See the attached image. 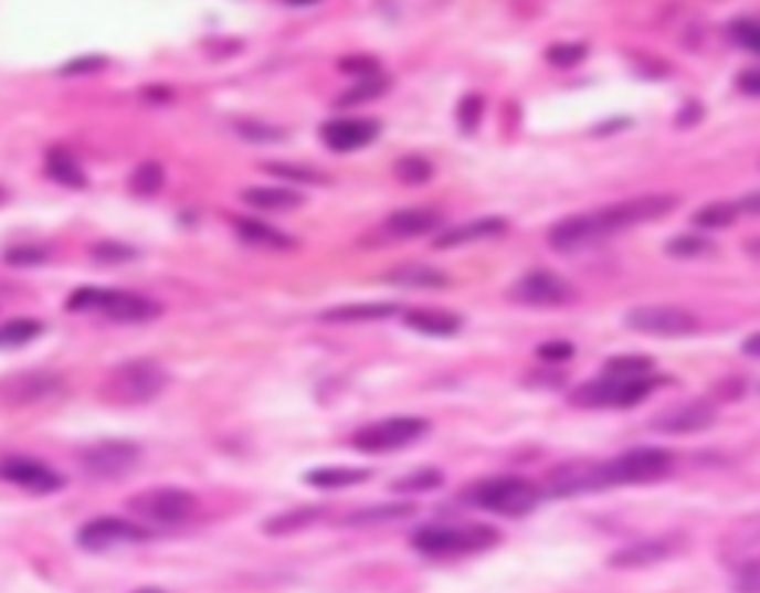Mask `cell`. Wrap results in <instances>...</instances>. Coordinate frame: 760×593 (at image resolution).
I'll list each match as a JSON object with an SVG mask.
<instances>
[{
	"label": "cell",
	"mask_w": 760,
	"mask_h": 593,
	"mask_svg": "<svg viewBox=\"0 0 760 593\" xmlns=\"http://www.w3.org/2000/svg\"><path fill=\"white\" fill-rule=\"evenodd\" d=\"M654 371V359L651 357H612L606 362V377H615V380H642Z\"/></svg>",
	"instance_id": "8d00e7d4"
},
{
	"label": "cell",
	"mask_w": 760,
	"mask_h": 593,
	"mask_svg": "<svg viewBox=\"0 0 760 593\" xmlns=\"http://www.w3.org/2000/svg\"><path fill=\"white\" fill-rule=\"evenodd\" d=\"M401 306L390 300H374V303H342L332 309L321 311L324 324H371V320H387L392 315H399Z\"/></svg>",
	"instance_id": "7402d4cb"
},
{
	"label": "cell",
	"mask_w": 760,
	"mask_h": 593,
	"mask_svg": "<svg viewBox=\"0 0 760 593\" xmlns=\"http://www.w3.org/2000/svg\"><path fill=\"white\" fill-rule=\"evenodd\" d=\"M241 199H244L250 208H256V211H274V214L295 211V208H300L306 202V199L292 188H247L241 190Z\"/></svg>",
	"instance_id": "f546056e"
},
{
	"label": "cell",
	"mask_w": 760,
	"mask_h": 593,
	"mask_svg": "<svg viewBox=\"0 0 760 593\" xmlns=\"http://www.w3.org/2000/svg\"><path fill=\"white\" fill-rule=\"evenodd\" d=\"M440 223H443V218H440V211H434V208H401V211L387 218L383 229L392 237L408 241V237H422L428 232H434V229H440Z\"/></svg>",
	"instance_id": "44dd1931"
},
{
	"label": "cell",
	"mask_w": 760,
	"mask_h": 593,
	"mask_svg": "<svg viewBox=\"0 0 760 593\" xmlns=\"http://www.w3.org/2000/svg\"><path fill=\"white\" fill-rule=\"evenodd\" d=\"M413 513H416V505H408V501H378V505H369V508L348 513L345 526L374 528L387 526V522H401V519H410Z\"/></svg>",
	"instance_id": "83f0119b"
},
{
	"label": "cell",
	"mask_w": 760,
	"mask_h": 593,
	"mask_svg": "<svg viewBox=\"0 0 760 593\" xmlns=\"http://www.w3.org/2000/svg\"><path fill=\"white\" fill-rule=\"evenodd\" d=\"M140 463V445L125 440H102L81 452V469L95 480H119Z\"/></svg>",
	"instance_id": "30bf717a"
},
{
	"label": "cell",
	"mask_w": 760,
	"mask_h": 593,
	"mask_svg": "<svg viewBox=\"0 0 760 593\" xmlns=\"http://www.w3.org/2000/svg\"><path fill=\"white\" fill-rule=\"evenodd\" d=\"M170 386V371L158 359H125L107 374L102 398L119 406L152 404Z\"/></svg>",
	"instance_id": "7a4b0ae2"
},
{
	"label": "cell",
	"mask_w": 760,
	"mask_h": 593,
	"mask_svg": "<svg viewBox=\"0 0 760 593\" xmlns=\"http://www.w3.org/2000/svg\"><path fill=\"white\" fill-rule=\"evenodd\" d=\"M413 549L431 558L475 555L499 543V531L490 526H425L413 534Z\"/></svg>",
	"instance_id": "277c9868"
},
{
	"label": "cell",
	"mask_w": 760,
	"mask_h": 593,
	"mask_svg": "<svg viewBox=\"0 0 760 593\" xmlns=\"http://www.w3.org/2000/svg\"><path fill=\"white\" fill-rule=\"evenodd\" d=\"M728 33H731V39L737 42V45L746 47L749 54H758L760 57V21L758 19L733 21L731 28H728Z\"/></svg>",
	"instance_id": "60d3db41"
},
{
	"label": "cell",
	"mask_w": 760,
	"mask_h": 593,
	"mask_svg": "<svg viewBox=\"0 0 760 593\" xmlns=\"http://www.w3.org/2000/svg\"><path fill=\"white\" fill-rule=\"evenodd\" d=\"M659 380L656 377H642V380H615V377H603V380H591L582 383L570 401L580 406H633L642 404L647 395H654Z\"/></svg>",
	"instance_id": "9c48e42d"
},
{
	"label": "cell",
	"mask_w": 760,
	"mask_h": 593,
	"mask_svg": "<svg viewBox=\"0 0 760 593\" xmlns=\"http://www.w3.org/2000/svg\"><path fill=\"white\" fill-rule=\"evenodd\" d=\"M288 7H313V3H318V0H285Z\"/></svg>",
	"instance_id": "11a10c76"
},
{
	"label": "cell",
	"mask_w": 760,
	"mask_h": 593,
	"mask_svg": "<svg viewBox=\"0 0 760 593\" xmlns=\"http://www.w3.org/2000/svg\"><path fill=\"white\" fill-rule=\"evenodd\" d=\"M0 480H7L12 487H19L33 496H51L66 487V478L57 469H51L48 463L33 460L28 454H10L0 460Z\"/></svg>",
	"instance_id": "4fadbf2b"
},
{
	"label": "cell",
	"mask_w": 760,
	"mask_h": 593,
	"mask_svg": "<svg viewBox=\"0 0 760 593\" xmlns=\"http://www.w3.org/2000/svg\"><path fill=\"white\" fill-rule=\"evenodd\" d=\"M89 255H93V262L98 264H125L131 262V258H137V250L128 244H119V241H98V244L89 250Z\"/></svg>",
	"instance_id": "ab89813d"
},
{
	"label": "cell",
	"mask_w": 760,
	"mask_h": 593,
	"mask_svg": "<svg viewBox=\"0 0 760 593\" xmlns=\"http://www.w3.org/2000/svg\"><path fill=\"white\" fill-rule=\"evenodd\" d=\"M443 487V472L440 469H416L401 475L399 480H392V493H431Z\"/></svg>",
	"instance_id": "f35d334b"
},
{
	"label": "cell",
	"mask_w": 760,
	"mask_h": 593,
	"mask_svg": "<svg viewBox=\"0 0 760 593\" xmlns=\"http://www.w3.org/2000/svg\"><path fill=\"white\" fill-rule=\"evenodd\" d=\"M675 466V457L663 448H633L615 460H606L609 487H636L665 478Z\"/></svg>",
	"instance_id": "ba28073f"
},
{
	"label": "cell",
	"mask_w": 760,
	"mask_h": 593,
	"mask_svg": "<svg viewBox=\"0 0 760 593\" xmlns=\"http://www.w3.org/2000/svg\"><path fill=\"white\" fill-rule=\"evenodd\" d=\"M585 54H589V47L582 45V42H561V45H552L547 47V60H550L552 66H577V63H582L585 60Z\"/></svg>",
	"instance_id": "ee69618b"
},
{
	"label": "cell",
	"mask_w": 760,
	"mask_h": 593,
	"mask_svg": "<svg viewBox=\"0 0 760 593\" xmlns=\"http://www.w3.org/2000/svg\"><path fill=\"white\" fill-rule=\"evenodd\" d=\"M374 475L369 466H318L304 475V480L315 490H348V487H360Z\"/></svg>",
	"instance_id": "cb8c5ba5"
},
{
	"label": "cell",
	"mask_w": 760,
	"mask_h": 593,
	"mask_svg": "<svg viewBox=\"0 0 760 593\" xmlns=\"http://www.w3.org/2000/svg\"><path fill=\"white\" fill-rule=\"evenodd\" d=\"M57 386L60 377L54 374H24L12 380V395H15V401L30 404V401H39V398L48 395V392H54Z\"/></svg>",
	"instance_id": "836d02e7"
},
{
	"label": "cell",
	"mask_w": 760,
	"mask_h": 593,
	"mask_svg": "<svg viewBox=\"0 0 760 593\" xmlns=\"http://www.w3.org/2000/svg\"><path fill=\"white\" fill-rule=\"evenodd\" d=\"M665 250H668L672 255H677V258H693V255L707 253L710 244H707L704 237H675V241H668Z\"/></svg>",
	"instance_id": "7dc6e473"
},
{
	"label": "cell",
	"mask_w": 760,
	"mask_h": 593,
	"mask_svg": "<svg viewBox=\"0 0 760 593\" xmlns=\"http://www.w3.org/2000/svg\"><path fill=\"white\" fill-rule=\"evenodd\" d=\"M547 241H550V250H556V253L561 255H570L600 244L603 237H600L591 214H577V218H568L561 220V223H556V226L550 229V237H547Z\"/></svg>",
	"instance_id": "ac0fdd59"
},
{
	"label": "cell",
	"mask_w": 760,
	"mask_h": 593,
	"mask_svg": "<svg viewBox=\"0 0 760 593\" xmlns=\"http://www.w3.org/2000/svg\"><path fill=\"white\" fill-rule=\"evenodd\" d=\"M395 179L401 184H410V188L425 184V181L434 179V163L422 155H404V158L395 160Z\"/></svg>",
	"instance_id": "e575fe53"
},
{
	"label": "cell",
	"mask_w": 760,
	"mask_h": 593,
	"mask_svg": "<svg viewBox=\"0 0 760 593\" xmlns=\"http://www.w3.org/2000/svg\"><path fill=\"white\" fill-rule=\"evenodd\" d=\"M265 170L276 179L297 181V184H330V176L313 170V167H300V163H285V160H271Z\"/></svg>",
	"instance_id": "74e56055"
},
{
	"label": "cell",
	"mask_w": 760,
	"mask_h": 593,
	"mask_svg": "<svg viewBox=\"0 0 760 593\" xmlns=\"http://www.w3.org/2000/svg\"><path fill=\"white\" fill-rule=\"evenodd\" d=\"M737 208H740V214H754V218H760V190L746 193V197L737 202Z\"/></svg>",
	"instance_id": "f5cc1de1"
},
{
	"label": "cell",
	"mask_w": 760,
	"mask_h": 593,
	"mask_svg": "<svg viewBox=\"0 0 760 593\" xmlns=\"http://www.w3.org/2000/svg\"><path fill=\"white\" fill-rule=\"evenodd\" d=\"M737 86H740V93L760 98V68H749V72H742V75L737 77Z\"/></svg>",
	"instance_id": "816d5d0a"
},
{
	"label": "cell",
	"mask_w": 760,
	"mask_h": 593,
	"mask_svg": "<svg viewBox=\"0 0 760 593\" xmlns=\"http://www.w3.org/2000/svg\"><path fill=\"white\" fill-rule=\"evenodd\" d=\"M324 517H327V510L318 508V505H300V508L283 510V513H276V517L265 519V522H262V531H265V534H274V537L295 534V531L313 528L315 522H321Z\"/></svg>",
	"instance_id": "f1b7e54d"
},
{
	"label": "cell",
	"mask_w": 760,
	"mask_h": 593,
	"mask_svg": "<svg viewBox=\"0 0 760 593\" xmlns=\"http://www.w3.org/2000/svg\"><path fill=\"white\" fill-rule=\"evenodd\" d=\"M541 499L543 490L538 484L526 478H514V475L478 480L466 493V501L473 508H482L487 513H499V517H526V513H532L541 505Z\"/></svg>",
	"instance_id": "3957f363"
},
{
	"label": "cell",
	"mask_w": 760,
	"mask_h": 593,
	"mask_svg": "<svg viewBox=\"0 0 760 593\" xmlns=\"http://www.w3.org/2000/svg\"><path fill=\"white\" fill-rule=\"evenodd\" d=\"M149 528L137 526L131 519L123 517H98L89 519L81 531H77V547L86 552H110L116 547H131L149 540Z\"/></svg>",
	"instance_id": "5bb4252c"
},
{
	"label": "cell",
	"mask_w": 760,
	"mask_h": 593,
	"mask_svg": "<svg viewBox=\"0 0 760 593\" xmlns=\"http://www.w3.org/2000/svg\"><path fill=\"white\" fill-rule=\"evenodd\" d=\"M428 431H431L428 419H419V415H392V419H380V422L360 427L353 434L351 445L362 454H390L419 443Z\"/></svg>",
	"instance_id": "8992f818"
},
{
	"label": "cell",
	"mask_w": 760,
	"mask_h": 593,
	"mask_svg": "<svg viewBox=\"0 0 760 593\" xmlns=\"http://www.w3.org/2000/svg\"><path fill=\"white\" fill-rule=\"evenodd\" d=\"M45 332V324L33 318H15L0 324V350L24 348L30 341H36Z\"/></svg>",
	"instance_id": "1f68e13d"
},
{
	"label": "cell",
	"mask_w": 760,
	"mask_h": 593,
	"mask_svg": "<svg viewBox=\"0 0 760 593\" xmlns=\"http://www.w3.org/2000/svg\"><path fill=\"white\" fill-rule=\"evenodd\" d=\"M716 422V406L704 404V401H689V404H677L672 410H665L651 422L654 431L659 434H695V431H704Z\"/></svg>",
	"instance_id": "e0dca14e"
},
{
	"label": "cell",
	"mask_w": 760,
	"mask_h": 593,
	"mask_svg": "<svg viewBox=\"0 0 760 593\" xmlns=\"http://www.w3.org/2000/svg\"><path fill=\"white\" fill-rule=\"evenodd\" d=\"M163 181H167V172H163L161 163H158V160H142L140 167H134L131 179H128V188H131V193H137V197L149 199L161 193Z\"/></svg>",
	"instance_id": "d6a6232c"
},
{
	"label": "cell",
	"mask_w": 760,
	"mask_h": 593,
	"mask_svg": "<svg viewBox=\"0 0 760 593\" xmlns=\"http://www.w3.org/2000/svg\"><path fill=\"white\" fill-rule=\"evenodd\" d=\"M134 593H167V591H163V587H152V584H149V587H137Z\"/></svg>",
	"instance_id": "9f6ffc18"
},
{
	"label": "cell",
	"mask_w": 760,
	"mask_h": 593,
	"mask_svg": "<svg viewBox=\"0 0 760 593\" xmlns=\"http://www.w3.org/2000/svg\"><path fill=\"white\" fill-rule=\"evenodd\" d=\"M128 508L152 526H181L197 513V496L181 487H152L131 496Z\"/></svg>",
	"instance_id": "52a82bcc"
},
{
	"label": "cell",
	"mask_w": 760,
	"mask_h": 593,
	"mask_svg": "<svg viewBox=\"0 0 760 593\" xmlns=\"http://www.w3.org/2000/svg\"><path fill=\"white\" fill-rule=\"evenodd\" d=\"M538 357L543 362H564V359L573 357V345H568V341H550V345L538 348Z\"/></svg>",
	"instance_id": "f907efd6"
},
{
	"label": "cell",
	"mask_w": 760,
	"mask_h": 593,
	"mask_svg": "<svg viewBox=\"0 0 760 593\" xmlns=\"http://www.w3.org/2000/svg\"><path fill=\"white\" fill-rule=\"evenodd\" d=\"M627 327L647 336H663V339H684L698 332V315L684 306H638L627 311Z\"/></svg>",
	"instance_id": "7c38bea8"
},
{
	"label": "cell",
	"mask_w": 760,
	"mask_h": 593,
	"mask_svg": "<svg viewBox=\"0 0 760 593\" xmlns=\"http://www.w3.org/2000/svg\"><path fill=\"white\" fill-rule=\"evenodd\" d=\"M383 283L399 285V288H416V292H431V288H446L448 276L431 264H401L390 274H383Z\"/></svg>",
	"instance_id": "4316f807"
},
{
	"label": "cell",
	"mask_w": 760,
	"mask_h": 593,
	"mask_svg": "<svg viewBox=\"0 0 760 593\" xmlns=\"http://www.w3.org/2000/svg\"><path fill=\"white\" fill-rule=\"evenodd\" d=\"M733 593H760V558H749L737 566Z\"/></svg>",
	"instance_id": "f6af8a7d"
},
{
	"label": "cell",
	"mask_w": 760,
	"mask_h": 593,
	"mask_svg": "<svg viewBox=\"0 0 760 593\" xmlns=\"http://www.w3.org/2000/svg\"><path fill=\"white\" fill-rule=\"evenodd\" d=\"M339 68L353 77H371L380 72V63L374 57H348L339 63Z\"/></svg>",
	"instance_id": "681fc988"
},
{
	"label": "cell",
	"mask_w": 760,
	"mask_h": 593,
	"mask_svg": "<svg viewBox=\"0 0 760 593\" xmlns=\"http://www.w3.org/2000/svg\"><path fill=\"white\" fill-rule=\"evenodd\" d=\"M232 226H235V235L241 244L256 246V250H295V237L285 235L279 229L267 226L262 220H250V218H232Z\"/></svg>",
	"instance_id": "603a6c76"
},
{
	"label": "cell",
	"mask_w": 760,
	"mask_h": 593,
	"mask_svg": "<svg viewBox=\"0 0 760 593\" xmlns=\"http://www.w3.org/2000/svg\"><path fill=\"white\" fill-rule=\"evenodd\" d=\"M235 131L250 142H279V140H285L283 128H274V125H265V123H241V125H235Z\"/></svg>",
	"instance_id": "bcb514c9"
},
{
	"label": "cell",
	"mask_w": 760,
	"mask_h": 593,
	"mask_svg": "<svg viewBox=\"0 0 760 593\" xmlns=\"http://www.w3.org/2000/svg\"><path fill=\"white\" fill-rule=\"evenodd\" d=\"M677 552L675 540L668 537H654V540H638V543H630V547L618 549L615 555L609 558V564L618 566V570H642V566H654L665 558H672Z\"/></svg>",
	"instance_id": "ffe728a7"
},
{
	"label": "cell",
	"mask_w": 760,
	"mask_h": 593,
	"mask_svg": "<svg viewBox=\"0 0 760 593\" xmlns=\"http://www.w3.org/2000/svg\"><path fill=\"white\" fill-rule=\"evenodd\" d=\"M482 114H485V98L482 95L461 98V104H457V125H461V131L473 134L478 128V123H482Z\"/></svg>",
	"instance_id": "7bdbcfd3"
},
{
	"label": "cell",
	"mask_w": 760,
	"mask_h": 593,
	"mask_svg": "<svg viewBox=\"0 0 760 593\" xmlns=\"http://www.w3.org/2000/svg\"><path fill=\"white\" fill-rule=\"evenodd\" d=\"M387 89H390V77L383 75V72L371 77H357V84L336 98V107H360V104L380 98Z\"/></svg>",
	"instance_id": "4dcf8cb0"
},
{
	"label": "cell",
	"mask_w": 760,
	"mask_h": 593,
	"mask_svg": "<svg viewBox=\"0 0 760 593\" xmlns=\"http://www.w3.org/2000/svg\"><path fill=\"white\" fill-rule=\"evenodd\" d=\"M404 324L410 330L431 336V339H448V336H457L461 327H464L461 315L446 309H413L404 315Z\"/></svg>",
	"instance_id": "d4e9b609"
},
{
	"label": "cell",
	"mask_w": 760,
	"mask_h": 593,
	"mask_svg": "<svg viewBox=\"0 0 760 593\" xmlns=\"http://www.w3.org/2000/svg\"><path fill=\"white\" fill-rule=\"evenodd\" d=\"M68 311L77 315H102V318L114 320V324H146L155 320L163 311V306L152 297H142L137 292H123V288H95L84 285L68 294Z\"/></svg>",
	"instance_id": "6da1fadb"
},
{
	"label": "cell",
	"mask_w": 760,
	"mask_h": 593,
	"mask_svg": "<svg viewBox=\"0 0 760 593\" xmlns=\"http://www.w3.org/2000/svg\"><path fill=\"white\" fill-rule=\"evenodd\" d=\"M570 297H573V288L550 271H532L511 285V300L526 303V306H561Z\"/></svg>",
	"instance_id": "2e32d148"
},
{
	"label": "cell",
	"mask_w": 760,
	"mask_h": 593,
	"mask_svg": "<svg viewBox=\"0 0 760 593\" xmlns=\"http://www.w3.org/2000/svg\"><path fill=\"white\" fill-rule=\"evenodd\" d=\"M380 137L378 119H362V116H342L321 125L324 146L336 155L345 151H360Z\"/></svg>",
	"instance_id": "9a60e30c"
},
{
	"label": "cell",
	"mask_w": 760,
	"mask_h": 593,
	"mask_svg": "<svg viewBox=\"0 0 760 593\" xmlns=\"http://www.w3.org/2000/svg\"><path fill=\"white\" fill-rule=\"evenodd\" d=\"M107 66L105 57H95V54H89V57H77V60H68L66 66L60 68V75L66 77H75V75H93V72H102V68Z\"/></svg>",
	"instance_id": "c3c4849f"
},
{
	"label": "cell",
	"mask_w": 760,
	"mask_h": 593,
	"mask_svg": "<svg viewBox=\"0 0 760 593\" xmlns=\"http://www.w3.org/2000/svg\"><path fill=\"white\" fill-rule=\"evenodd\" d=\"M737 218H740L737 202H710L701 211H695L693 223L698 229H728Z\"/></svg>",
	"instance_id": "d590c367"
},
{
	"label": "cell",
	"mask_w": 760,
	"mask_h": 593,
	"mask_svg": "<svg viewBox=\"0 0 760 593\" xmlns=\"http://www.w3.org/2000/svg\"><path fill=\"white\" fill-rule=\"evenodd\" d=\"M508 232V220L505 218H475L466 220L461 226H452L446 232H440L434 246L437 250H455V246L478 244V241H490V237H499Z\"/></svg>",
	"instance_id": "d6986e66"
},
{
	"label": "cell",
	"mask_w": 760,
	"mask_h": 593,
	"mask_svg": "<svg viewBox=\"0 0 760 593\" xmlns=\"http://www.w3.org/2000/svg\"><path fill=\"white\" fill-rule=\"evenodd\" d=\"M48 250L45 246H36V244H19L12 246V250H7L3 253V262L12 264V267H39V264L48 262Z\"/></svg>",
	"instance_id": "b9f144b4"
},
{
	"label": "cell",
	"mask_w": 760,
	"mask_h": 593,
	"mask_svg": "<svg viewBox=\"0 0 760 593\" xmlns=\"http://www.w3.org/2000/svg\"><path fill=\"white\" fill-rule=\"evenodd\" d=\"M742 353L760 359V332H754V336H749V339L742 341Z\"/></svg>",
	"instance_id": "db71d44e"
},
{
	"label": "cell",
	"mask_w": 760,
	"mask_h": 593,
	"mask_svg": "<svg viewBox=\"0 0 760 593\" xmlns=\"http://www.w3.org/2000/svg\"><path fill=\"white\" fill-rule=\"evenodd\" d=\"M675 208L677 197H672V193H645V197H633L624 199V202H615V205L598 208V211H591V218H594L600 237L606 241L615 232H627V229L642 226V223H654V220L672 214Z\"/></svg>",
	"instance_id": "5b68a950"
},
{
	"label": "cell",
	"mask_w": 760,
	"mask_h": 593,
	"mask_svg": "<svg viewBox=\"0 0 760 593\" xmlns=\"http://www.w3.org/2000/svg\"><path fill=\"white\" fill-rule=\"evenodd\" d=\"M45 172L48 179L57 181L63 188L84 190L86 184H89L84 167L77 163V158L66 149V146H51V149L45 151Z\"/></svg>",
	"instance_id": "484cf974"
},
{
	"label": "cell",
	"mask_w": 760,
	"mask_h": 593,
	"mask_svg": "<svg viewBox=\"0 0 760 593\" xmlns=\"http://www.w3.org/2000/svg\"><path fill=\"white\" fill-rule=\"evenodd\" d=\"M609 490L606 480V460H570L561 463L547 475L543 493L556 496V499H568V496H582V493Z\"/></svg>",
	"instance_id": "8fae6325"
}]
</instances>
